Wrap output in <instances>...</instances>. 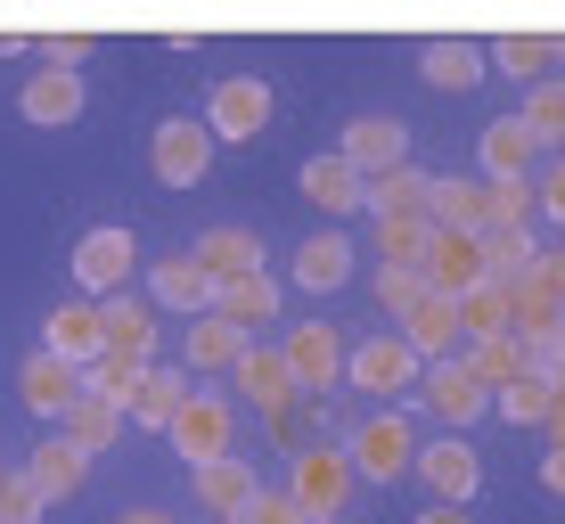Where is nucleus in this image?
<instances>
[{"mask_svg":"<svg viewBox=\"0 0 565 524\" xmlns=\"http://www.w3.org/2000/svg\"><path fill=\"white\" fill-rule=\"evenodd\" d=\"M270 115H279V99H270L263 74H222L213 99H205V131H213V140H263Z\"/></svg>","mask_w":565,"mask_h":524,"instance_id":"obj_1","label":"nucleus"},{"mask_svg":"<svg viewBox=\"0 0 565 524\" xmlns=\"http://www.w3.org/2000/svg\"><path fill=\"white\" fill-rule=\"evenodd\" d=\"M344 459H353V475H369V483H394V475H411V468H418L411 418H402V410L361 418V426H353V442H344Z\"/></svg>","mask_w":565,"mask_h":524,"instance_id":"obj_2","label":"nucleus"},{"mask_svg":"<svg viewBox=\"0 0 565 524\" xmlns=\"http://www.w3.org/2000/svg\"><path fill=\"white\" fill-rule=\"evenodd\" d=\"M148 164H156V181H164V189H198L213 172V131L189 124V115H164L156 140H148Z\"/></svg>","mask_w":565,"mask_h":524,"instance_id":"obj_3","label":"nucleus"},{"mask_svg":"<svg viewBox=\"0 0 565 524\" xmlns=\"http://www.w3.org/2000/svg\"><path fill=\"white\" fill-rule=\"evenodd\" d=\"M353 483H361V475H353V459L320 442V451H296V483H287V492H296V509H303L311 524H328V516L344 509V500H353Z\"/></svg>","mask_w":565,"mask_h":524,"instance_id":"obj_4","label":"nucleus"},{"mask_svg":"<svg viewBox=\"0 0 565 524\" xmlns=\"http://www.w3.org/2000/svg\"><path fill=\"white\" fill-rule=\"evenodd\" d=\"M344 377L361 385V394H418V377H426V361L411 353V344L385 328V336H369L353 361H344Z\"/></svg>","mask_w":565,"mask_h":524,"instance_id":"obj_5","label":"nucleus"},{"mask_svg":"<svg viewBox=\"0 0 565 524\" xmlns=\"http://www.w3.org/2000/svg\"><path fill=\"white\" fill-rule=\"evenodd\" d=\"M418 394H426V410H435L451 435H467L483 410H492V394H483L476 377H467V361L451 353V361H426V377H418Z\"/></svg>","mask_w":565,"mask_h":524,"instance_id":"obj_6","label":"nucleus"},{"mask_svg":"<svg viewBox=\"0 0 565 524\" xmlns=\"http://www.w3.org/2000/svg\"><path fill=\"white\" fill-rule=\"evenodd\" d=\"M337 157L353 164L361 181H377V172H402V164H411V124H402V115H361V124L344 131Z\"/></svg>","mask_w":565,"mask_h":524,"instance_id":"obj_7","label":"nucleus"},{"mask_svg":"<svg viewBox=\"0 0 565 524\" xmlns=\"http://www.w3.org/2000/svg\"><path fill=\"white\" fill-rule=\"evenodd\" d=\"M17 394H25V410H33V418L66 426V410L83 402V368H74V361H57V353H33L25 368H17Z\"/></svg>","mask_w":565,"mask_h":524,"instance_id":"obj_8","label":"nucleus"},{"mask_svg":"<svg viewBox=\"0 0 565 524\" xmlns=\"http://www.w3.org/2000/svg\"><path fill=\"white\" fill-rule=\"evenodd\" d=\"M394 336H402V344H411V353H418V361H451V353H459V336H467V328H459V303H451V296H435V287H426V296L411 303V312H402V320H394Z\"/></svg>","mask_w":565,"mask_h":524,"instance_id":"obj_9","label":"nucleus"},{"mask_svg":"<svg viewBox=\"0 0 565 524\" xmlns=\"http://www.w3.org/2000/svg\"><path fill=\"white\" fill-rule=\"evenodd\" d=\"M164 435L181 442L189 468H205V459H222V451H230V402H222V394H189L181 410H172Z\"/></svg>","mask_w":565,"mask_h":524,"instance_id":"obj_10","label":"nucleus"},{"mask_svg":"<svg viewBox=\"0 0 565 524\" xmlns=\"http://www.w3.org/2000/svg\"><path fill=\"white\" fill-rule=\"evenodd\" d=\"M131 263H140L131 229H90V238L74 246V279H83L90 296H124V287H131Z\"/></svg>","mask_w":565,"mask_h":524,"instance_id":"obj_11","label":"nucleus"},{"mask_svg":"<svg viewBox=\"0 0 565 524\" xmlns=\"http://www.w3.org/2000/svg\"><path fill=\"white\" fill-rule=\"evenodd\" d=\"M238 394L255 402L270 426H287V418H296V368H287L279 353H255V344H246V353H238Z\"/></svg>","mask_w":565,"mask_h":524,"instance_id":"obj_12","label":"nucleus"},{"mask_svg":"<svg viewBox=\"0 0 565 524\" xmlns=\"http://www.w3.org/2000/svg\"><path fill=\"white\" fill-rule=\"evenodd\" d=\"M418 475L435 483V500L467 509V492L483 483V459H476V442H467V435H443V442H426V451H418Z\"/></svg>","mask_w":565,"mask_h":524,"instance_id":"obj_13","label":"nucleus"},{"mask_svg":"<svg viewBox=\"0 0 565 524\" xmlns=\"http://www.w3.org/2000/svg\"><path fill=\"white\" fill-rule=\"evenodd\" d=\"M279 361L296 368V394H328V385L344 377V344H337V328H296V336L279 344Z\"/></svg>","mask_w":565,"mask_h":524,"instance_id":"obj_14","label":"nucleus"},{"mask_svg":"<svg viewBox=\"0 0 565 524\" xmlns=\"http://www.w3.org/2000/svg\"><path fill=\"white\" fill-rule=\"evenodd\" d=\"M17 115H25V124H42V131H66L74 115H83V74H57V66H42L25 90H17Z\"/></svg>","mask_w":565,"mask_h":524,"instance_id":"obj_15","label":"nucleus"},{"mask_svg":"<svg viewBox=\"0 0 565 524\" xmlns=\"http://www.w3.org/2000/svg\"><path fill=\"white\" fill-rule=\"evenodd\" d=\"M426 222L459 229V238H483V229H492V189L483 181H435L426 189Z\"/></svg>","mask_w":565,"mask_h":524,"instance_id":"obj_16","label":"nucleus"},{"mask_svg":"<svg viewBox=\"0 0 565 524\" xmlns=\"http://www.w3.org/2000/svg\"><path fill=\"white\" fill-rule=\"evenodd\" d=\"M99 328H107V353H124V361H156V303L140 296H99Z\"/></svg>","mask_w":565,"mask_h":524,"instance_id":"obj_17","label":"nucleus"},{"mask_svg":"<svg viewBox=\"0 0 565 524\" xmlns=\"http://www.w3.org/2000/svg\"><path fill=\"white\" fill-rule=\"evenodd\" d=\"M296 189H303V205H320V213H361L369 205V181L344 157H311L296 172Z\"/></svg>","mask_w":565,"mask_h":524,"instance_id":"obj_18","label":"nucleus"},{"mask_svg":"<svg viewBox=\"0 0 565 524\" xmlns=\"http://www.w3.org/2000/svg\"><path fill=\"white\" fill-rule=\"evenodd\" d=\"M148 303H164V312H213V279H205V263L198 255H172V263H156L148 270Z\"/></svg>","mask_w":565,"mask_h":524,"instance_id":"obj_19","label":"nucleus"},{"mask_svg":"<svg viewBox=\"0 0 565 524\" xmlns=\"http://www.w3.org/2000/svg\"><path fill=\"white\" fill-rule=\"evenodd\" d=\"M476 279H483V246H476V238H459V229H435V246H426V287L459 303Z\"/></svg>","mask_w":565,"mask_h":524,"instance_id":"obj_20","label":"nucleus"},{"mask_svg":"<svg viewBox=\"0 0 565 524\" xmlns=\"http://www.w3.org/2000/svg\"><path fill=\"white\" fill-rule=\"evenodd\" d=\"M483 66H492V57H483V42H467V33H443V42L418 50V74H426L435 90H476Z\"/></svg>","mask_w":565,"mask_h":524,"instance_id":"obj_21","label":"nucleus"},{"mask_svg":"<svg viewBox=\"0 0 565 524\" xmlns=\"http://www.w3.org/2000/svg\"><path fill=\"white\" fill-rule=\"evenodd\" d=\"M83 475H90V451H83V442H66V435H50L42 451L25 459V483L42 500H74V492H83Z\"/></svg>","mask_w":565,"mask_h":524,"instance_id":"obj_22","label":"nucleus"},{"mask_svg":"<svg viewBox=\"0 0 565 524\" xmlns=\"http://www.w3.org/2000/svg\"><path fill=\"white\" fill-rule=\"evenodd\" d=\"M42 353H57V361H74V368H90L107 353V328H99V303H57L50 312V344Z\"/></svg>","mask_w":565,"mask_h":524,"instance_id":"obj_23","label":"nucleus"},{"mask_svg":"<svg viewBox=\"0 0 565 524\" xmlns=\"http://www.w3.org/2000/svg\"><path fill=\"white\" fill-rule=\"evenodd\" d=\"M189 483H198V500H205L213 516H238L246 500L263 492V475L246 468V459H230V451H222V459H205V468H189Z\"/></svg>","mask_w":565,"mask_h":524,"instance_id":"obj_24","label":"nucleus"},{"mask_svg":"<svg viewBox=\"0 0 565 524\" xmlns=\"http://www.w3.org/2000/svg\"><path fill=\"white\" fill-rule=\"evenodd\" d=\"M213 312H222L230 328H270V312H279V279H270V270L222 279V287H213Z\"/></svg>","mask_w":565,"mask_h":524,"instance_id":"obj_25","label":"nucleus"},{"mask_svg":"<svg viewBox=\"0 0 565 524\" xmlns=\"http://www.w3.org/2000/svg\"><path fill=\"white\" fill-rule=\"evenodd\" d=\"M533 131H524V115H500V124H483V181H524V164H533Z\"/></svg>","mask_w":565,"mask_h":524,"instance_id":"obj_26","label":"nucleus"},{"mask_svg":"<svg viewBox=\"0 0 565 524\" xmlns=\"http://www.w3.org/2000/svg\"><path fill=\"white\" fill-rule=\"evenodd\" d=\"M483 57H492L500 74H516V83H550L557 33H500V42H483Z\"/></svg>","mask_w":565,"mask_h":524,"instance_id":"obj_27","label":"nucleus"},{"mask_svg":"<svg viewBox=\"0 0 565 524\" xmlns=\"http://www.w3.org/2000/svg\"><path fill=\"white\" fill-rule=\"evenodd\" d=\"M198 263H205L213 287H222V279H246V270H263V238H255V229H205V238H198Z\"/></svg>","mask_w":565,"mask_h":524,"instance_id":"obj_28","label":"nucleus"},{"mask_svg":"<svg viewBox=\"0 0 565 524\" xmlns=\"http://www.w3.org/2000/svg\"><path fill=\"white\" fill-rule=\"evenodd\" d=\"M483 279H492V287H509V296H516V287H533V238H524V229H483Z\"/></svg>","mask_w":565,"mask_h":524,"instance_id":"obj_29","label":"nucleus"},{"mask_svg":"<svg viewBox=\"0 0 565 524\" xmlns=\"http://www.w3.org/2000/svg\"><path fill=\"white\" fill-rule=\"evenodd\" d=\"M181 402H189V368L148 361V368H140V394H131V426H172Z\"/></svg>","mask_w":565,"mask_h":524,"instance_id":"obj_30","label":"nucleus"},{"mask_svg":"<svg viewBox=\"0 0 565 524\" xmlns=\"http://www.w3.org/2000/svg\"><path fill=\"white\" fill-rule=\"evenodd\" d=\"M492 410L509 418V426H550V410H557L550 368H533V361H524V377H516V385H500V394H492Z\"/></svg>","mask_w":565,"mask_h":524,"instance_id":"obj_31","label":"nucleus"},{"mask_svg":"<svg viewBox=\"0 0 565 524\" xmlns=\"http://www.w3.org/2000/svg\"><path fill=\"white\" fill-rule=\"evenodd\" d=\"M459 328H467V344H476V336H509V328H516V296L492 287V279H476L459 296Z\"/></svg>","mask_w":565,"mask_h":524,"instance_id":"obj_32","label":"nucleus"},{"mask_svg":"<svg viewBox=\"0 0 565 524\" xmlns=\"http://www.w3.org/2000/svg\"><path fill=\"white\" fill-rule=\"evenodd\" d=\"M426 189H435V172H418V164H402V172H377V181H369V213H377V222L426 213Z\"/></svg>","mask_w":565,"mask_h":524,"instance_id":"obj_33","label":"nucleus"},{"mask_svg":"<svg viewBox=\"0 0 565 524\" xmlns=\"http://www.w3.org/2000/svg\"><path fill=\"white\" fill-rule=\"evenodd\" d=\"M246 353V328H230L222 312H198V328H189V377L198 368H238Z\"/></svg>","mask_w":565,"mask_h":524,"instance_id":"obj_34","label":"nucleus"},{"mask_svg":"<svg viewBox=\"0 0 565 524\" xmlns=\"http://www.w3.org/2000/svg\"><path fill=\"white\" fill-rule=\"evenodd\" d=\"M459 361H467V377H476L483 394H500V385L524 377V344H516V336H476Z\"/></svg>","mask_w":565,"mask_h":524,"instance_id":"obj_35","label":"nucleus"},{"mask_svg":"<svg viewBox=\"0 0 565 524\" xmlns=\"http://www.w3.org/2000/svg\"><path fill=\"white\" fill-rule=\"evenodd\" d=\"M296 279L320 287V296H328V287H344V279H353V246H344L337 229H328V238H303L296 246Z\"/></svg>","mask_w":565,"mask_h":524,"instance_id":"obj_36","label":"nucleus"},{"mask_svg":"<svg viewBox=\"0 0 565 524\" xmlns=\"http://www.w3.org/2000/svg\"><path fill=\"white\" fill-rule=\"evenodd\" d=\"M115 435H124V410H115V402L83 394V402H74V410H66V442H83L90 459H99V451H107Z\"/></svg>","mask_w":565,"mask_h":524,"instance_id":"obj_37","label":"nucleus"},{"mask_svg":"<svg viewBox=\"0 0 565 524\" xmlns=\"http://www.w3.org/2000/svg\"><path fill=\"white\" fill-rule=\"evenodd\" d=\"M377 246H385V263H402V270H426V246H435V222H426V213H402V222H377Z\"/></svg>","mask_w":565,"mask_h":524,"instance_id":"obj_38","label":"nucleus"},{"mask_svg":"<svg viewBox=\"0 0 565 524\" xmlns=\"http://www.w3.org/2000/svg\"><path fill=\"white\" fill-rule=\"evenodd\" d=\"M83 394H99V402H115V410H131V394H140V361L99 353V361L83 368Z\"/></svg>","mask_w":565,"mask_h":524,"instance_id":"obj_39","label":"nucleus"},{"mask_svg":"<svg viewBox=\"0 0 565 524\" xmlns=\"http://www.w3.org/2000/svg\"><path fill=\"white\" fill-rule=\"evenodd\" d=\"M516 115H524V131H533L541 148H557V140H565V83H533Z\"/></svg>","mask_w":565,"mask_h":524,"instance_id":"obj_40","label":"nucleus"},{"mask_svg":"<svg viewBox=\"0 0 565 524\" xmlns=\"http://www.w3.org/2000/svg\"><path fill=\"white\" fill-rule=\"evenodd\" d=\"M418 296H426V270H402V263H385V270H377V303H385L394 320L411 312Z\"/></svg>","mask_w":565,"mask_h":524,"instance_id":"obj_41","label":"nucleus"},{"mask_svg":"<svg viewBox=\"0 0 565 524\" xmlns=\"http://www.w3.org/2000/svg\"><path fill=\"white\" fill-rule=\"evenodd\" d=\"M492 189V229H524V213H533V181H483Z\"/></svg>","mask_w":565,"mask_h":524,"instance_id":"obj_42","label":"nucleus"},{"mask_svg":"<svg viewBox=\"0 0 565 524\" xmlns=\"http://www.w3.org/2000/svg\"><path fill=\"white\" fill-rule=\"evenodd\" d=\"M42 509H50V500L33 492L25 475H0V524H42Z\"/></svg>","mask_w":565,"mask_h":524,"instance_id":"obj_43","label":"nucleus"},{"mask_svg":"<svg viewBox=\"0 0 565 524\" xmlns=\"http://www.w3.org/2000/svg\"><path fill=\"white\" fill-rule=\"evenodd\" d=\"M238 524H311V516L296 509V492H255V500L238 509Z\"/></svg>","mask_w":565,"mask_h":524,"instance_id":"obj_44","label":"nucleus"},{"mask_svg":"<svg viewBox=\"0 0 565 524\" xmlns=\"http://www.w3.org/2000/svg\"><path fill=\"white\" fill-rule=\"evenodd\" d=\"M33 50H42V66H57V74H74V66H83V57L99 50V42H90V33H50V42H33Z\"/></svg>","mask_w":565,"mask_h":524,"instance_id":"obj_45","label":"nucleus"},{"mask_svg":"<svg viewBox=\"0 0 565 524\" xmlns=\"http://www.w3.org/2000/svg\"><path fill=\"white\" fill-rule=\"evenodd\" d=\"M533 287H541L550 303H565V246H557V255H541V263H533Z\"/></svg>","mask_w":565,"mask_h":524,"instance_id":"obj_46","label":"nucleus"},{"mask_svg":"<svg viewBox=\"0 0 565 524\" xmlns=\"http://www.w3.org/2000/svg\"><path fill=\"white\" fill-rule=\"evenodd\" d=\"M533 197H541V205H550L557 222H565V157H557L550 172H541V189H533Z\"/></svg>","mask_w":565,"mask_h":524,"instance_id":"obj_47","label":"nucleus"},{"mask_svg":"<svg viewBox=\"0 0 565 524\" xmlns=\"http://www.w3.org/2000/svg\"><path fill=\"white\" fill-rule=\"evenodd\" d=\"M541 483H550V492H565V451H550V459H541Z\"/></svg>","mask_w":565,"mask_h":524,"instance_id":"obj_48","label":"nucleus"},{"mask_svg":"<svg viewBox=\"0 0 565 524\" xmlns=\"http://www.w3.org/2000/svg\"><path fill=\"white\" fill-rule=\"evenodd\" d=\"M418 524H467V509H451V500H435V509H426Z\"/></svg>","mask_w":565,"mask_h":524,"instance_id":"obj_49","label":"nucleus"},{"mask_svg":"<svg viewBox=\"0 0 565 524\" xmlns=\"http://www.w3.org/2000/svg\"><path fill=\"white\" fill-rule=\"evenodd\" d=\"M550 435H557L550 451H565V394H557V410H550Z\"/></svg>","mask_w":565,"mask_h":524,"instance_id":"obj_50","label":"nucleus"},{"mask_svg":"<svg viewBox=\"0 0 565 524\" xmlns=\"http://www.w3.org/2000/svg\"><path fill=\"white\" fill-rule=\"evenodd\" d=\"M33 42H25V33H0V57H25Z\"/></svg>","mask_w":565,"mask_h":524,"instance_id":"obj_51","label":"nucleus"},{"mask_svg":"<svg viewBox=\"0 0 565 524\" xmlns=\"http://www.w3.org/2000/svg\"><path fill=\"white\" fill-rule=\"evenodd\" d=\"M115 524H172V516H156V509H131V516H115Z\"/></svg>","mask_w":565,"mask_h":524,"instance_id":"obj_52","label":"nucleus"},{"mask_svg":"<svg viewBox=\"0 0 565 524\" xmlns=\"http://www.w3.org/2000/svg\"><path fill=\"white\" fill-rule=\"evenodd\" d=\"M550 385H557V394H565V353H557V361H550Z\"/></svg>","mask_w":565,"mask_h":524,"instance_id":"obj_53","label":"nucleus"},{"mask_svg":"<svg viewBox=\"0 0 565 524\" xmlns=\"http://www.w3.org/2000/svg\"><path fill=\"white\" fill-rule=\"evenodd\" d=\"M557 66H565V33H557Z\"/></svg>","mask_w":565,"mask_h":524,"instance_id":"obj_54","label":"nucleus"},{"mask_svg":"<svg viewBox=\"0 0 565 524\" xmlns=\"http://www.w3.org/2000/svg\"><path fill=\"white\" fill-rule=\"evenodd\" d=\"M222 524H238V516H222Z\"/></svg>","mask_w":565,"mask_h":524,"instance_id":"obj_55","label":"nucleus"},{"mask_svg":"<svg viewBox=\"0 0 565 524\" xmlns=\"http://www.w3.org/2000/svg\"><path fill=\"white\" fill-rule=\"evenodd\" d=\"M328 524H337V516H328Z\"/></svg>","mask_w":565,"mask_h":524,"instance_id":"obj_56","label":"nucleus"}]
</instances>
